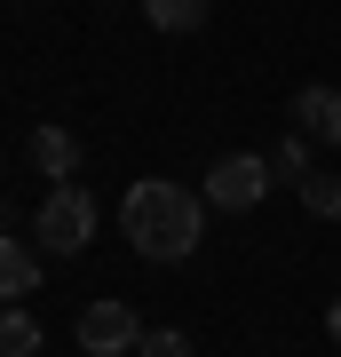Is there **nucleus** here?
I'll use <instances>...</instances> for the list:
<instances>
[{
  "mask_svg": "<svg viewBox=\"0 0 341 357\" xmlns=\"http://www.w3.org/2000/svg\"><path fill=\"white\" fill-rule=\"evenodd\" d=\"M0 357H40V318L32 310H0Z\"/></svg>",
  "mask_w": 341,
  "mask_h": 357,
  "instance_id": "9",
  "label": "nucleus"
},
{
  "mask_svg": "<svg viewBox=\"0 0 341 357\" xmlns=\"http://www.w3.org/2000/svg\"><path fill=\"white\" fill-rule=\"evenodd\" d=\"M119 230H127V246H135L143 262H183L190 246H199V230H206V199L183 191V183H159V175L127 183Z\"/></svg>",
  "mask_w": 341,
  "mask_h": 357,
  "instance_id": "1",
  "label": "nucleus"
},
{
  "mask_svg": "<svg viewBox=\"0 0 341 357\" xmlns=\"http://www.w3.org/2000/svg\"><path fill=\"white\" fill-rule=\"evenodd\" d=\"M24 159H32L48 183H72V175H79V135H72V128H32V135H24Z\"/></svg>",
  "mask_w": 341,
  "mask_h": 357,
  "instance_id": "5",
  "label": "nucleus"
},
{
  "mask_svg": "<svg viewBox=\"0 0 341 357\" xmlns=\"http://www.w3.org/2000/svg\"><path fill=\"white\" fill-rule=\"evenodd\" d=\"M270 175H278V183H310V175H317V167H310V135H302V128L278 135V159H270Z\"/></svg>",
  "mask_w": 341,
  "mask_h": 357,
  "instance_id": "10",
  "label": "nucleus"
},
{
  "mask_svg": "<svg viewBox=\"0 0 341 357\" xmlns=\"http://www.w3.org/2000/svg\"><path fill=\"white\" fill-rule=\"evenodd\" d=\"M326 333H333V342H341V302H333V310H326Z\"/></svg>",
  "mask_w": 341,
  "mask_h": 357,
  "instance_id": "13",
  "label": "nucleus"
},
{
  "mask_svg": "<svg viewBox=\"0 0 341 357\" xmlns=\"http://www.w3.org/2000/svg\"><path fill=\"white\" fill-rule=\"evenodd\" d=\"M294 128L310 143H341V88H302L294 96Z\"/></svg>",
  "mask_w": 341,
  "mask_h": 357,
  "instance_id": "6",
  "label": "nucleus"
},
{
  "mask_svg": "<svg viewBox=\"0 0 341 357\" xmlns=\"http://www.w3.org/2000/svg\"><path fill=\"white\" fill-rule=\"evenodd\" d=\"M270 183H278V175H270L262 151H230V159L206 167V191H199V199L215 206V215H254V206L270 199Z\"/></svg>",
  "mask_w": 341,
  "mask_h": 357,
  "instance_id": "3",
  "label": "nucleus"
},
{
  "mask_svg": "<svg viewBox=\"0 0 341 357\" xmlns=\"http://www.w3.org/2000/svg\"><path fill=\"white\" fill-rule=\"evenodd\" d=\"M206 8L215 0H143V16H151V32H199Z\"/></svg>",
  "mask_w": 341,
  "mask_h": 357,
  "instance_id": "8",
  "label": "nucleus"
},
{
  "mask_svg": "<svg viewBox=\"0 0 341 357\" xmlns=\"http://www.w3.org/2000/svg\"><path fill=\"white\" fill-rule=\"evenodd\" d=\"M302 206H310L317 222H341V175H310L302 183Z\"/></svg>",
  "mask_w": 341,
  "mask_h": 357,
  "instance_id": "11",
  "label": "nucleus"
},
{
  "mask_svg": "<svg viewBox=\"0 0 341 357\" xmlns=\"http://www.w3.org/2000/svg\"><path fill=\"white\" fill-rule=\"evenodd\" d=\"M40 286V255L24 238H8V230H0V302H24V294Z\"/></svg>",
  "mask_w": 341,
  "mask_h": 357,
  "instance_id": "7",
  "label": "nucleus"
},
{
  "mask_svg": "<svg viewBox=\"0 0 341 357\" xmlns=\"http://www.w3.org/2000/svg\"><path fill=\"white\" fill-rule=\"evenodd\" d=\"M32 246H48V255H88L96 246L88 183H48V199H40V215H32Z\"/></svg>",
  "mask_w": 341,
  "mask_h": 357,
  "instance_id": "2",
  "label": "nucleus"
},
{
  "mask_svg": "<svg viewBox=\"0 0 341 357\" xmlns=\"http://www.w3.org/2000/svg\"><path fill=\"white\" fill-rule=\"evenodd\" d=\"M135 357H190V333L159 326V333H143V349H135Z\"/></svg>",
  "mask_w": 341,
  "mask_h": 357,
  "instance_id": "12",
  "label": "nucleus"
},
{
  "mask_svg": "<svg viewBox=\"0 0 341 357\" xmlns=\"http://www.w3.org/2000/svg\"><path fill=\"white\" fill-rule=\"evenodd\" d=\"M79 349H88V357H127V349H143L135 310H127V302H88V310H79Z\"/></svg>",
  "mask_w": 341,
  "mask_h": 357,
  "instance_id": "4",
  "label": "nucleus"
}]
</instances>
